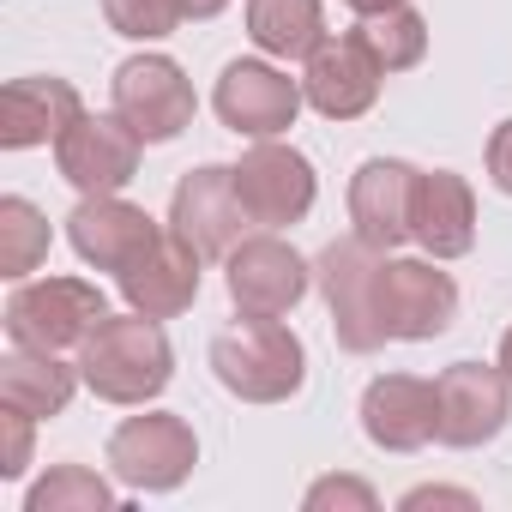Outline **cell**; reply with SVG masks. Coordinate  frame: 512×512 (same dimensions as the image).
Segmentation results:
<instances>
[{
    "instance_id": "cell-1",
    "label": "cell",
    "mask_w": 512,
    "mask_h": 512,
    "mask_svg": "<svg viewBox=\"0 0 512 512\" xmlns=\"http://www.w3.org/2000/svg\"><path fill=\"white\" fill-rule=\"evenodd\" d=\"M79 374L103 404H151L175 380V350L151 314H103L79 344Z\"/></svg>"
},
{
    "instance_id": "cell-2",
    "label": "cell",
    "mask_w": 512,
    "mask_h": 512,
    "mask_svg": "<svg viewBox=\"0 0 512 512\" xmlns=\"http://www.w3.org/2000/svg\"><path fill=\"white\" fill-rule=\"evenodd\" d=\"M211 374L241 404H284L308 380V350L290 326L241 314V326L211 338Z\"/></svg>"
},
{
    "instance_id": "cell-3",
    "label": "cell",
    "mask_w": 512,
    "mask_h": 512,
    "mask_svg": "<svg viewBox=\"0 0 512 512\" xmlns=\"http://www.w3.org/2000/svg\"><path fill=\"white\" fill-rule=\"evenodd\" d=\"M320 296L332 308V332L350 356H374L386 344V320H380V247H368L362 235H338L320 253Z\"/></svg>"
},
{
    "instance_id": "cell-4",
    "label": "cell",
    "mask_w": 512,
    "mask_h": 512,
    "mask_svg": "<svg viewBox=\"0 0 512 512\" xmlns=\"http://www.w3.org/2000/svg\"><path fill=\"white\" fill-rule=\"evenodd\" d=\"M109 314V296L85 278H43V284H19L7 296V338L19 350H73L91 338V326Z\"/></svg>"
},
{
    "instance_id": "cell-5",
    "label": "cell",
    "mask_w": 512,
    "mask_h": 512,
    "mask_svg": "<svg viewBox=\"0 0 512 512\" xmlns=\"http://www.w3.org/2000/svg\"><path fill=\"white\" fill-rule=\"evenodd\" d=\"M109 97H115V115L145 139V145H169L193 127V79L169 61V55H133L115 67L109 79Z\"/></svg>"
},
{
    "instance_id": "cell-6",
    "label": "cell",
    "mask_w": 512,
    "mask_h": 512,
    "mask_svg": "<svg viewBox=\"0 0 512 512\" xmlns=\"http://www.w3.org/2000/svg\"><path fill=\"white\" fill-rule=\"evenodd\" d=\"M199 464V440L181 416L169 410H145V416H127L115 434H109V470L139 488V494H169L193 476Z\"/></svg>"
},
{
    "instance_id": "cell-7",
    "label": "cell",
    "mask_w": 512,
    "mask_h": 512,
    "mask_svg": "<svg viewBox=\"0 0 512 512\" xmlns=\"http://www.w3.org/2000/svg\"><path fill=\"white\" fill-rule=\"evenodd\" d=\"M308 290H314V266L272 229L241 235V247L229 253V302L253 320H284Z\"/></svg>"
},
{
    "instance_id": "cell-8",
    "label": "cell",
    "mask_w": 512,
    "mask_h": 512,
    "mask_svg": "<svg viewBox=\"0 0 512 512\" xmlns=\"http://www.w3.org/2000/svg\"><path fill=\"white\" fill-rule=\"evenodd\" d=\"M235 193L247 205V217L260 229H284V223H302L314 211V163L296 151V145H278V139H253V151L235 163Z\"/></svg>"
},
{
    "instance_id": "cell-9",
    "label": "cell",
    "mask_w": 512,
    "mask_h": 512,
    "mask_svg": "<svg viewBox=\"0 0 512 512\" xmlns=\"http://www.w3.org/2000/svg\"><path fill=\"white\" fill-rule=\"evenodd\" d=\"M211 103H217V121L229 133H241V139H278V133L296 127V115H302L308 97L272 61H229L223 79H217V91H211Z\"/></svg>"
},
{
    "instance_id": "cell-10",
    "label": "cell",
    "mask_w": 512,
    "mask_h": 512,
    "mask_svg": "<svg viewBox=\"0 0 512 512\" xmlns=\"http://www.w3.org/2000/svg\"><path fill=\"white\" fill-rule=\"evenodd\" d=\"M247 205L235 193V169L223 163H199L175 181V199H169V229L187 235L205 260H229L241 247V229H247Z\"/></svg>"
},
{
    "instance_id": "cell-11",
    "label": "cell",
    "mask_w": 512,
    "mask_h": 512,
    "mask_svg": "<svg viewBox=\"0 0 512 512\" xmlns=\"http://www.w3.org/2000/svg\"><path fill=\"white\" fill-rule=\"evenodd\" d=\"M157 235H163V223L145 205H127L121 193H85L73 205V217H67L73 253L85 266H97V272H115V278L133 260H145V253L157 247Z\"/></svg>"
},
{
    "instance_id": "cell-12",
    "label": "cell",
    "mask_w": 512,
    "mask_h": 512,
    "mask_svg": "<svg viewBox=\"0 0 512 512\" xmlns=\"http://www.w3.org/2000/svg\"><path fill=\"white\" fill-rule=\"evenodd\" d=\"M434 392H440V446H458V452L488 446L512 416V380L500 362L494 368L488 362H452L434 380Z\"/></svg>"
},
{
    "instance_id": "cell-13",
    "label": "cell",
    "mask_w": 512,
    "mask_h": 512,
    "mask_svg": "<svg viewBox=\"0 0 512 512\" xmlns=\"http://www.w3.org/2000/svg\"><path fill=\"white\" fill-rule=\"evenodd\" d=\"M380 320L386 338L428 344L458 320V284L428 260H380Z\"/></svg>"
},
{
    "instance_id": "cell-14",
    "label": "cell",
    "mask_w": 512,
    "mask_h": 512,
    "mask_svg": "<svg viewBox=\"0 0 512 512\" xmlns=\"http://www.w3.org/2000/svg\"><path fill=\"white\" fill-rule=\"evenodd\" d=\"M139 151H145V139L121 115H79L55 139V163L79 193H121L139 175Z\"/></svg>"
},
{
    "instance_id": "cell-15",
    "label": "cell",
    "mask_w": 512,
    "mask_h": 512,
    "mask_svg": "<svg viewBox=\"0 0 512 512\" xmlns=\"http://www.w3.org/2000/svg\"><path fill=\"white\" fill-rule=\"evenodd\" d=\"M380 79H386V67L374 61V49L362 43V31H344V37H326V43L308 55L302 97H308L326 121H356V115L374 109Z\"/></svg>"
},
{
    "instance_id": "cell-16",
    "label": "cell",
    "mask_w": 512,
    "mask_h": 512,
    "mask_svg": "<svg viewBox=\"0 0 512 512\" xmlns=\"http://www.w3.org/2000/svg\"><path fill=\"white\" fill-rule=\"evenodd\" d=\"M362 428L380 452H422L440 440V392L416 374H380L362 392Z\"/></svg>"
},
{
    "instance_id": "cell-17",
    "label": "cell",
    "mask_w": 512,
    "mask_h": 512,
    "mask_svg": "<svg viewBox=\"0 0 512 512\" xmlns=\"http://www.w3.org/2000/svg\"><path fill=\"white\" fill-rule=\"evenodd\" d=\"M416 175L404 157H368L350 175V223L368 247L392 253L398 241H410V211H416Z\"/></svg>"
},
{
    "instance_id": "cell-18",
    "label": "cell",
    "mask_w": 512,
    "mask_h": 512,
    "mask_svg": "<svg viewBox=\"0 0 512 512\" xmlns=\"http://www.w3.org/2000/svg\"><path fill=\"white\" fill-rule=\"evenodd\" d=\"M199 260H205V253H199L187 235L163 229L145 260H133V266L121 272V296H127V308H139V314H151V320H175V314H187V308L199 302Z\"/></svg>"
},
{
    "instance_id": "cell-19",
    "label": "cell",
    "mask_w": 512,
    "mask_h": 512,
    "mask_svg": "<svg viewBox=\"0 0 512 512\" xmlns=\"http://www.w3.org/2000/svg\"><path fill=\"white\" fill-rule=\"evenodd\" d=\"M410 241L434 260H464L476 247V193L452 169H422L416 175V211H410Z\"/></svg>"
},
{
    "instance_id": "cell-20",
    "label": "cell",
    "mask_w": 512,
    "mask_h": 512,
    "mask_svg": "<svg viewBox=\"0 0 512 512\" xmlns=\"http://www.w3.org/2000/svg\"><path fill=\"white\" fill-rule=\"evenodd\" d=\"M85 115L79 91L55 73H31V79H13L0 91V145L7 151H31V145H55L73 121Z\"/></svg>"
},
{
    "instance_id": "cell-21",
    "label": "cell",
    "mask_w": 512,
    "mask_h": 512,
    "mask_svg": "<svg viewBox=\"0 0 512 512\" xmlns=\"http://www.w3.org/2000/svg\"><path fill=\"white\" fill-rule=\"evenodd\" d=\"M85 374L79 368H67L55 350H19L13 344V356L0 362V404H13V410H25V416H61L67 404H73V386H79Z\"/></svg>"
},
{
    "instance_id": "cell-22",
    "label": "cell",
    "mask_w": 512,
    "mask_h": 512,
    "mask_svg": "<svg viewBox=\"0 0 512 512\" xmlns=\"http://www.w3.org/2000/svg\"><path fill=\"white\" fill-rule=\"evenodd\" d=\"M247 37L278 61H308L326 43L320 0H247Z\"/></svg>"
},
{
    "instance_id": "cell-23",
    "label": "cell",
    "mask_w": 512,
    "mask_h": 512,
    "mask_svg": "<svg viewBox=\"0 0 512 512\" xmlns=\"http://www.w3.org/2000/svg\"><path fill=\"white\" fill-rule=\"evenodd\" d=\"M43 260H49V217H43L31 199L7 193V199H0V272H7V278H25V272H37Z\"/></svg>"
},
{
    "instance_id": "cell-24",
    "label": "cell",
    "mask_w": 512,
    "mask_h": 512,
    "mask_svg": "<svg viewBox=\"0 0 512 512\" xmlns=\"http://www.w3.org/2000/svg\"><path fill=\"white\" fill-rule=\"evenodd\" d=\"M356 31H362V43L374 49V61H380L386 73H404V67H416V61L428 55V25H422V13H416V7L368 13Z\"/></svg>"
},
{
    "instance_id": "cell-25",
    "label": "cell",
    "mask_w": 512,
    "mask_h": 512,
    "mask_svg": "<svg viewBox=\"0 0 512 512\" xmlns=\"http://www.w3.org/2000/svg\"><path fill=\"white\" fill-rule=\"evenodd\" d=\"M25 512H115V488L85 464H55L25 494Z\"/></svg>"
},
{
    "instance_id": "cell-26",
    "label": "cell",
    "mask_w": 512,
    "mask_h": 512,
    "mask_svg": "<svg viewBox=\"0 0 512 512\" xmlns=\"http://www.w3.org/2000/svg\"><path fill=\"white\" fill-rule=\"evenodd\" d=\"M103 19L133 43H157L187 19V0H103Z\"/></svg>"
},
{
    "instance_id": "cell-27",
    "label": "cell",
    "mask_w": 512,
    "mask_h": 512,
    "mask_svg": "<svg viewBox=\"0 0 512 512\" xmlns=\"http://www.w3.org/2000/svg\"><path fill=\"white\" fill-rule=\"evenodd\" d=\"M31 422L37 416H25V410H13L7 404V416H0V476H25V464H31Z\"/></svg>"
},
{
    "instance_id": "cell-28",
    "label": "cell",
    "mask_w": 512,
    "mask_h": 512,
    "mask_svg": "<svg viewBox=\"0 0 512 512\" xmlns=\"http://www.w3.org/2000/svg\"><path fill=\"white\" fill-rule=\"evenodd\" d=\"M326 506L374 512L380 500H374V488H368V482H356V476H326V482H314V488H308V512H326Z\"/></svg>"
},
{
    "instance_id": "cell-29",
    "label": "cell",
    "mask_w": 512,
    "mask_h": 512,
    "mask_svg": "<svg viewBox=\"0 0 512 512\" xmlns=\"http://www.w3.org/2000/svg\"><path fill=\"white\" fill-rule=\"evenodd\" d=\"M488 181L512 199V121H500V127L488 133Z\"/></svg>"
},
{
    "instance_id": "cell-30",
    "label": "cell",
    "mask_w": 512,
    "mask_h": 512,
    "mask_svg": "<svg viewBox=\"0 0 512 512\" xmlns=\"http://www.w3.org/2000/svg\"><path fill=\"white\" fill-rule=\"evenodd\" d=\"M416 506H476V494H464V488H410L404 512H416Z\"/></svg>"
},
{
    "instance_id": "cell-31",
    "label": "cell",
    "mask_w": 512,
    "mask_h": 512,
    "mask_svg": "<svg viewBox=\"0 0 512 512\" xmlns=\"http://www.w3.org/2000/svg\"><path fill=\"white\" fill-rule=\"evenodd\" d=\"M229 0H187V19H217Z\"/></svg>"
},
{
    "instance_id": "cell-32",
    "label": "cell",
    "mask_w": 512,
    "mask_h": 512,
    "mask_svg": "<svg viewBox=\"0 0 512 512\" xmlns=\"http://www.w3.org/2000/svg\"><path fill=\"white\" fill-rule=\"evenodd\" d=\"M344 7H350V13H362V19H368V13H386V7H404V0H344Z\"/></svg>"
},
{
    "instance_id": "cell-33",
    "label": "cell",
    "mask_w": 512,
    "mask_h": 512,
    "mask_svg": "<svg viewBox=\"0 0 512 512\" xmlns=\"http://www.w3.org/2000/svg\"><path fill=\"white\" fill-rule=\"evenodd\" d=\"M500 368H506V380H512V326H506V338H500Z\"/></svg>"
}]
</instances>
